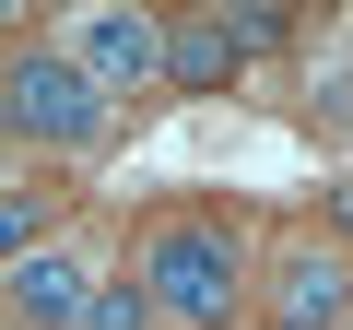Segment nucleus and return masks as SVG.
I'll return each instance as SVG.
<instances>
[{"label":"nucleus","instance_id":"9","mask_svg":"<svg viewBox=\"0 0 353 330\" xmlns=\"http://www.w3.org/2000/svg\"><path fill=\"white\" fill-rule=\"evenodd\" d=\"M318 236H330V248H353V189H330V201H318Z\"/></svg>","mask_w":353,"mask_h":330},{"label":"nucleus","instance_id":"5","mask_svg":"<svg viewBox=\"0 0 353 330\" xmlns=\"http://www.w3.org/2000/svg\"><path fill=\"white\" fill-rule=\"evenodd\" d=\"M94 260L83 248H36V260H12V318L24 330H83V307H94Z\"/></svg>","mask_w":353,"mask_h":330},{"label":"nucleus","instance_id":"3","mask_svg":"<svg viewBox=\"0 0 353 330\" xmlns=\"http://www.w3.org/2000/svg\"><path fill=\"white\" fill-rule=\"evenodd\" d=\"M259 318L271 330H353V248H330L318 224L271 236L259 248Z\"/></svg>","mask_w":353,"mask_h":330},{"label":"nucleus","instance_id":"2","mask_svg":"<svg viewBox=\"0 0 353 330\" xmlns=\"http://www.w3.org/2000/svg\"><path fill=\"white\" fill-rule=\"evenodd\" d=\"M0 118H12V142H24L36 165H71V153H94V142L118 130L106 83H94L59 36H12V59H0Z\"/></svg>","mask_w":353,"mask_h":330},{"label":"nucleus","instance_id":"6","mask_svg":"<svg viewBox=\"0 0 353 330\" xmlns=\"http://www.w3.org/2000/svg\"><path fill=\"white\" fill-rule=\"evenodd\" d=\"M236 83H248V36H236V12H176L165 95H236Z\"/></svg>","mask_w":353,"mask_h":330},{"label":"nucleus","instance_id":"4","mask_svg":"<svg viewBox=\"0 0 353 330\" xmlns=\"http://www.w3.org/2000/svg\"><path fill=\"white\" fill-rule=\"evenodd\" d=\"M59 48L106 83V106H153V95H165L176 12H71V36H59Z\"/></svg>","mask_w":353,"mask_h":330},{"label":"nucleus","instance_id":"1","mask_svg":"<svg viewBox=\"0 0 353 330\" xmlns=\"http://www.w3.org/2000/svg\"><path fill=\"white\" fill-rule=\"evenodd\" d=\"M130 283L165 330H259V248L224 201H165L130 224Z\"/></svg>","mask_w":353,"mask_h":330},{"label":"nucleus","instance_id":"10","mask_svg":"<svg viewBox=\"0 0 353 330\" xmlns=\"http://www.w3.org/2000/svg\"><path fill=\"white\" fill-rule=\"evenodd\" d=\"M259 330H271V318H259Z\"/></svg>","mask_w":353,"mask_h":330},{"label":"nucleus","instance_id":"7","mask_svg":"<svg viewBox=\"0 0 353 330\" xmlns=\"http://www.w3.org/2000/svg\"><path fill=\"white\" fill-rule=\"evenodd\" d=\"M59 177H48V165H24V177H12V201H0V248H12V260H36V248H59Z\"/></svg>","mask_w":353,"mask_h":330},{"label":"nucleus","instance_id":"8","mask_svg":"<svg viewBox=\"0 0 353 330\" xmlns=\"http://www.w3.org/2000/svg\"><path fill=\"white\" fill-rule=\"evenodd\" d=\"M83 330H165V318H153V295H141L130 271H106V283H94V307H83Z\"/></svg>","mask_w":353,"mask_h":330}]
</instances>
